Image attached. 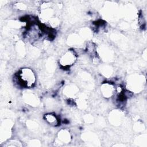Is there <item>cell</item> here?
Listing matches in <instances>:
<instances>
[{
  "label": "cell",
  "instance_id": "1",
  "mask_svg": "<svg viewBox=\"0 0 147 147\" xmlns=\"http://www.w3.org/2000/svg\"><path fill=\"white\" fill-rule=\"evenodd\" d=\"M20 83L24 86L31 87L36 80L35 75L29 68L22 69L18 75Z\"/></svg>",
  "mask_w": 147,
  "mask_h": 147
},
{
  "label": "cell",
  "instance_id": "2",
  "mask_svg": "<svg viewBox=\"0 0 147 147\" xmlns=\"http://www.w3.org/2000/svg\"><path fill=\"white\" fill-rule=\"evenodd\" d=\"M76 56L73 51H68L66 52L61 58V65L64 67H70L76 61Z\"/></svg>",
  "mask_w": 147,
  "mask_h": 147
},
{
  "label": "cell",
  "instance_id": "3",
  "mask_svg": "<svg viewBox=\"0 0 147 147\" xmlns=\"http://www.w3.org/2000/svg\"><path fill=\"white\" fill-rule=\"evenodd\" d=\"M45 120L50 125L56 126L59 123V121H58L57 118H56V117L52 114H48L45 115Z\"/></svg>",
  "mask_w": 147,
  "mask_h": 147
}]
</instances>
